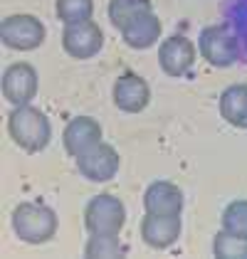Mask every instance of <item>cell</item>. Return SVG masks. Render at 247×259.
Instances as JSON below:
<instances>
[{
	"label": "cell",
	"mask_w": 247,
	"mask_h": 259,
	"mask_svg": "<svg viewBox=\"0 0 247 259\" xmlns=\"http://www.w3.org/2000/svg\"><path fill=\"white\" fill-rule=\"evenodd\" d=\"M220 116L237 128H247V87L232 84L220 94Z\"/></svg>",
	"instance_id": "15"
},
{
	"label": "cell",
	"mask_w": 247,
	"mask_h": 259,
	"mask_svg": "<svg viewBox=\"0 0 247 259\" xmlns=\"http://www.w3.org/2000/svg\"><path fill=\"white\" fill-rule=\"evenodd\" d=\"M55 10H57V18L64 25H77V22L92 20L94 0H57Z\"/></svg>",
	"instance_id": "18"
},
{
	"label": "cell",
	"mask_w": 247,
	"mask_h": 259,
	"mask_svg": "<svg viewBox=\"0 0 247 259\" xmlns=\"http://www.w3.org/2000/svg\"><path fill=\"white\" fill-rule=\"evenodd\" d=\"M198 50H200L203 60H208V64H213V67H232L242 57L240 45L235 40L232 30L227 27V22L205 27L198 37Z\"/></svg>",
	"instance_id": "4"
},
{
	"label": "cell",
	"mask_w": 247,
	"mask_h": 259,
	"mask_svg": "<svg viewBox=\"0 0 247 259\" xmlns=\"http://www.w3.org/2000/svg\"><path fill=\"white\" fill-rule=\"evenodd\" d=\"M151 101L148 81L134 72H124L114 84V104L126 114H139L144 111Z\"/></svg>",
	"instance_id": "10"
},
{
	"label": "cell",
	"mask_w": 247,
	"mask_h": 259,
	"mask_svg": "<svg viewBox=\"0 0 247 259\" xmlns=\"http://www.w3.org/2000/svg\"><path fill=\"white\" fill-rule=\"evenodd\" d=\"M8 134L22 151L40 153L47 148V143L52 139V126L40 109L25 104V106H18L8 116Z\"/></svg>",
	"instance_id": "1"
},
{
	"label": "cell",
	"mask_w": 247,
	"mask_h": 259,
	"mask_svg": "<svg viewBox=\"0 0 247 259\" xmlns=\"http://www.w3.org/2000/svg\"><path fill=\"white\" fill-rule=\"evenodd\" d=\"M126 222V207L119 198L102 193L84 207V225L89 235H119Z\"/></svg>",
	"instance_id": "3"
},
{
	"label": "cell",
	"mask_w": 247,
	"mask_h": 259,
	"mask_svg": "<svg viewBox=\"0 0 247 259\" xmlns=\"http://www.w3.org/2000/svg\"><path fill=\"white\" fill-rule=\"evenodd\" d=\"M153 10L151 0H109V20L116 30H124L131 20H136L141 13H148Z\"/></svg>",
	"instance_id": "16"
},
{
	"label": "cell",
	"mask_w": 247,
	"mask_h": 259,
	"mask_svg": "<svg viewBox=\"0 0 247 259\" xmlns=\"http://www.w3.org/2000/svg\"><path fill=\"white\" fill-rule=\"evenodd\" d=\"M161 32H163L161 20L156 18L153 10H148V13H141L136 20H131L124 27L121 37L134 50H148L151 45H156V42L161 40Z\"/></svg>",
	"instance_id": "14"
},
{
	"label": "cell",
	"mask_w": 247,
	"mask_h": 259,
	"mask_svg": "<svg viewBox=\"0 0 247 259\" xmlns=\"http://www.w3.org/2000/svg\"><path fill=\"white\" fill-rule=\"evenodd\" d=\"M227 27L232 30L235 40L240 45L242 57H247V0H230L225 5Z\"/></svg>",
	"instance_id": "17"
},
{
	"label": "cell",
	"mask_w": 247,
	"mask_h": 259,
	"mask_svg": "<svg viewBox=\"0 0 247 259\" xmlns=\"http://www.w3.org/2000/svg\"><path fill=\"white\" fill-rule=\"evenodd\" d=\"M181 237V215H151L141 220V239L153 249H168Z\"/></svg>",
	"instance_id": "12"
},
{
	"label": "cell",
	"mask_w": 247,
	"mask_h": 259,
	"mask_svg": "<svg viewBox=\"0 0 247 259\" xmlns=\"http://www.w3.org/2000/svg\"><path fill=\"white\" fill-rule=\"evenodd\" d=\"M213 252L220 259H247V239L220 230L213 239Z\"/></svg>",
	"instance_id": "19"
},
{
	"label": "cell",
	"mask_w": 247,
	"mask_h": 259,
	"mask_svg": "<svg viewBox=\"0 0 247 259\" xmlns=\"http://www.w3.org/2000/svg\"><path fill=\"white\" fill-rule=\"evenodd\" d=\"M0 37H3V45L10 50L30 52V50H37L45 42L47 30L35 15L20 13V15H8L0 22Z\"/></svg>",
	"instance_id": "5"
},
{
	"label": "cell",
	"mask_w": 247,
	"mask_h": 259,
	"mask_svg": "<svg viewBox=\"0 0 247 259\" xmlns=\"http://www.w3.org/2000/svg\"><path fill=\"white\" fill-rule=\"evenodd\" d=\"M13 230L27 244H45L57 232V215L40 202H20L13 212Z\"/></svg>",
	"instance_id": "2"
},
{
	"label": "cell",
	"mask_w": 247,
	"mask_h": 259,
	"mask_svg": "<svg viewBox=\"0 0 247 259\" xmlns=\"http://www.w3.org/2000/svg\"><path fill=\"white\" fill-rule=\"evenodd\" d=\"M62 143H64V151L77 158L89 148H94L97 143H102V126L92 116H77L64 126Z\"/></svg>",
	"instance_id": "11"
},
{
	"label": "cell",
	"mask_w": 247,
	"mask_h": 259,
	"mask_svg": "<svg viewBox=\"0 0 247 259\" xmlns=\"http://www.w3.org/2000/svg\"><path fill=\"white\" fill-rule=\"evenodd\" d=\"M37 94V69L27 62H15L3 72V97L13 106H25Z\"/></svg>",
	"instance_id": "7"
},
{
	"label": "cell",
	"mask_w": 247,
	"mask_h": 259,
	"mask_svg": "<svg viewBox=\"0 0 247 259\" xmlns=\"http://www.w3.org/2000/svg\"><path fill=\"white\" fill-rule=\"evenodd\" d=\"M77 168L87 180L92 183H106L116 176L119 170V153L114 146L109 143H97L94 148H89L87 153L77 156Z\"/></svg>",
	"instance_id": "8"
},
{
	"label": "cell",
	"mask_w": 247,
	"mask_h": 259,
	"mask_svg": "<svg viewBox=\"0 0 247 259\" xmlns=\"http://www.w3.org/2000/svg\"><path fill=\"white\" fill-rule=\"evenodd\" d=\"M144 210L151 215H181L183 210V190L168 180H156L146 188Z\"/></svg>",
	"instance_id": "13"
},
{
	"label": "cell",
	"mask_w": 247,
	"mask_h": 259,
	"mask_svg": "<svg viewBox=\"0 0 247 259\" xmlns=\"http://www.w3.org/2000/svg\"><path fill=\"white\" fill-rule=\"evenodd\" d=\"M223 230L247 239V200H235L223 210Z\"/></svg>",
	"instance_id": "20"
},
{
	"label": "cell",
	"mask_w": 247,
	"mask_h": 259,
	"mask_svg": "<svg viewBox=\"0 0 247 259\" xmlns=\"http://www.w3.org/2000/svg\"><path fill=\"white\" fill-rule=\"evenodd\" d=\"M158 64L168 77H183L190 72V67L195 64V47L193 42L173 35L168 40L161 42L158 47Z\"/></svg>",
	"instance_id": "9"
},
{
	"label": "cell",
	"mask_w": 247,
	"mask_h": 259,
	"mask_svg": "<svg viewBox=\"0 0 247 259\" xmlns=\"http://www.w3.org/2000/svg\"><path fill=\"white\" fill-rule=\"evenodd\" d=\"M87 257H121L124 247L119 242V235H92L87 247H84Z\"/></svg>",
	"instance_id": "21"
},
{
	"label": "cell",
	"mask_w": 247,
	"mask_h": 259,
	"mask_svg": "<svg viewBox=\"0 0 247 259\" xmlns=\"http://www.w3.org/2000/svg\"><path fill=\"white\" fill-rule=\"evenodd\" d=\"M62 47L74 60H89L104 47V32L94 20H84L77 25H64Z\"/></svg>",
	"instance_id": "6"
}]
</instances>
